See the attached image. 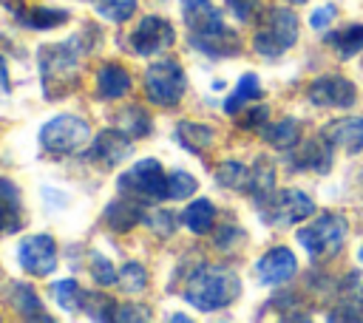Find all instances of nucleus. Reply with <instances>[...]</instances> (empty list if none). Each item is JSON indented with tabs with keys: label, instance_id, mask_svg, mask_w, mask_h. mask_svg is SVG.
Masks as SVG:
<instances>
[{
	"label": "nucleus",
	"instance_id": "nucleus-1",
	"mask_svg": "<svg viewBox=\"0 0 363 323\" xmlns=\"http://www.w3.org/2000/svg\"><path fill=\"white\" fill-rule=\"evenodd\" d=\"M182 14H184L190 45L204 57L221 60L241 51L238 34L224 23L221 11L210 0H182Z\"/></svg>",
	"mask_w": 363,
	"mask_h": 323
},
{
	"label": "nucleus",
	"instance_id": "nucleus-2",
	"mask_svg": "<svg viewBox=\"0 0 363 323\" xmlns=\"http://www.w3.org/2000/svg\"><path fill=\"white\" fill-rule=\"evenodd\" d=\"M241 295V280L230 266L204 264L184 283V300L201 312H218Z\"/></svg>",
	"mask_w": 363,
	"mask_h": 323
},
{
	"label": "nucleus",
	"instance_id": "nucleus-3",
	"mask_svg": "<svg viewBox=\"0 0 363 323\" xmlns=\"http://www.w3.org/2000/svg\"><path fill=\"white\" fill-rule=\"evenodd\" d=\"M40 74H43V91L45 96L57 99L68 88L77 85L79 76V48L77 42H54L40 48Z\"/></svg>",
	"mask_w": 363,
	"mask_h": 323
},
{
	"label": "nucleus",
	"instance_id": "nucleus-4",
	"mask_svg": "<svg viewBox=\"0 0 363 323\" xmlns=\"http://www.w3.org/2000/svg\"><path fill=\"white\" fill-rule=\"evenodd\" d=\"M295 42H298V17L289 8H269L261 17L252 37V48L267 60H278Z\"/></svg>",
	"mask_w": 363,
	"mask_h": 323
},
{
	"label": "nucleus",
	"instance_id": "nucleus-5",
	"mask_svg": "<svg viewBox=\"0 0 363 323\" xmlns=\"http://www.w3.org/2000/svg\"><path fill=\"white\" fill-rule=\"evenodd\" d=\"M346 232H349V224H346L343 215L323 212V215H318L315 221H309L306 227L298 230V241L309 252L312 261H320V258H332V255L340 252V246L346 241Z\"/></svg>",
	"mask_w": 363,
	"mask_h": 323
},
{
	"label": "nucleus",
	"instance_id": "nucleus-6",
	"mask_svg": "<svg viewBox=\"0 0 363 323\" xmlns=\"http://www.w3.org/2000/svg\"><path fill=\"white\" fill-rule=\"evenodd\" d=\"M187 76L176 60H156L145 71V94L159 108H176L184 96Z\"/></svg>",
	"mask_w": 363,
	"mask_h": 323
},
{
	"label": "nucleus",
	"instance_id": "nucleus-7",
	"mask_svg": "<svg viewBox=\"0 0 363 323\" xmlns=\"http://www.w3.org/2000/svg\"><path fill=\"white\" fill-rule=\"evenodd\" d=\"M91 142V125L82 116L60 113L40 128V144L45 153H74Z\"/></svg>",
	"mask_w": 363,
	"mask_h": 323
},
{
	"label": "nucleus",
	"instance_id": "nucleus-8",
	"mask_svg": "<svg viewBox=\"0 0 363 323\" xmlns=\"http://www.w3.org/2000/svg\"><path fill=\"white\" fill-rule=\"evenodd\" d=\"M116 190L125 196H133L139 201L167 198V173L156 159H142L116 178Z\"/></svg>",
	"mask_w": 363,
	"mask_h": 323
},
{
	"label": "nucleus",
	"instance_id": "nucleus-9",
	"mask_svg": "<svg viewBox=\"0 0 363 323\" xmlns=\"http://www.w3.org/2000/svg\"><path fill=\"white\" fill-rule=\"evenodd\" d=\"M258 210H261V218L267 224L292 227V224L306 221L315 212V201L303 190H281V193H272L267 201H261Z\"/></svg>",
	"mask_w": 363,
	"mask_h": 323
},
{
	"label": "nucleus",
	"instance_id": "nucleus-10",
	"mask_svg": "<svg viewBox=\"0 0 363 323\" xmlns=\"http://www.w3.org/2000/svg\"><path fill=\"white\" fill-rule=\"evenodd\" d=\"M173 40H176L173 26H170L164 17H159V14H147V17H142L139 26L130 31L128 45H130V51H136L139 57H153V54L167 51V48L173 45Z\"/></svg>",
	"mask_w": 363,
	"mask_h": 323
},
{
	"label": "nucleus",
	"instance_id": "nucleus-11",
	"mask_svg": "<svg viewBox=\"0 0 363 323\" xmlns=\"http://www.w3.org/2000/svg\"><path fill=\"white\" fill-rule=\"evenodd\" d=\"M17 258H20V266L34 275V278H45L54 272L57 266V244L51 235L40 232V235H28L20 241L17 246Z\"/></svg>",
	"mask_w": 363,
	"mask_h": 323
},
{
	"label": "nucleus",
	"instance_id": "nucleus-12",
	"mask_svg": "<svg viewBox=\"0 0 363 323\" xmlns=\"http://www.w3.org/2000/svg\"><path fill=\"white\" fill-rule=\"evenodd\" d=\"M306 96L315 108H352L357 91H354V82H349L346 76L329 74V76H318L309 85Z\"/></svg>",
	"mask_w": 363,
	"mask_h": 323
},
{
	"label": "nucleus",
	"instance_id": "nucleus-13",
	"mask_svg": "<svg viewBox=\"0 0 363 323\" xmlns=\"http://www.w3.org/2000/svg\"><path fill=\"white\" fill-rule=\"evenodd\" d=\"M332 142L323 136V133H318V136H312V139H306V142H298L292 150H286L289 153V164H292V170H312V173H329V167H332Z\"/></svg>",
	"mask_w": 363,
	"mask_h": 323
},
{
	"label": "nucleus",
	"instance_id": "nucleus-14",
	"mask_svg": "<svg viewBox=\"0 0 363 323\" xmlns=\"http://www.w3.org/2000/svg\"><path fill=\"white\" fill-rule=\"evenodd\" d=\"M255 272H258L261 283L278 286V283H286V280L298 272V261H295L292 249H286V246H272L269 252H264V255L258 258Z\"/></svg>",
	"mask_w": 363,
	"mask_h": 323
},
{
	"label": "nucleus",
	"instance_id": "nucleus-15",
	"mask_svg": "<svg viewBox=\"0 0 363 323\" xmlns=\"http://www.w3.org/2000/svg\"><path fill=\"white\" fill-rule=\"evenodd\" d=\"M128 150H130V136L125 130H119V128H108V130L96 133V139L91 142V153L88 156L96 159L105 167H113L128 156Z\"/></svg>",
	"mask_w": 363,
	"mask_h": 323
},
{
	"label": "nucleus",
	"instance_id": "nucleus-16",
	"mask_svg": "<svg viewBox=\"0 0 363 323\" xmlns=\"http://www.w3.org/2000/svg\"><path fill=\"white\" fill-rule=\"evenodd\" d=\"M102 221H105V227L113 230V232H128V230H133L139 221H145L142 201L133 198V196L119 193V198H113V201L105 207Z\"/></svg>",
	"mask_w": 363,
	"mask_h": 323
},
{
	"label": "nucleus",
	"instance_id": "nucleus-17",
	"mask_svg": "<svg viewBox=\"0 0 363 323\" xmlns=\"http://www.w3.org/2000/svg\"><path fill=\"white\" fill-rule=\"evenodd\" d=\"M335 147H343L349 153H360L363 150V113L360 116H346V119H335L320 130Z\"/></svg>",
	"mask_w": 363,
	"mask_h": 323
},
{
	"label": "nucleus",
	"instance_id": "nucleus-18",
	"mask_svg": "<svg viewBox=\"0 0 363 323\" xmlns=\"http://www.w3.org/2000/svg\"><path fill=\"white\" fill-rule=\"evenodd\" d=\"M23 224L20 190L11 178H0V232H17Z\"/></svg>",
	"mask_w": 363,
	"mask_h": 323
},
{
	"label": "nucleus",
	"instance_id": "nucleus-19",
	"mask_svg": "<svg viewBox=\"0 0 363 323\" xmlns=\"http://www.w3.org/2000/svg\"><path fill=\"white\" fill-rule=\"evenodd\" d=\"M128 91H130V74L119 62H108V65L99 68V74H96V94L102 99L113 102V99H122Z\"/></svg>",
	"mask_w": 363,
	"mask_h": 323
},
{
	"label": "nucleus",
	"instance_id": "nucleus-20",
	"mask_svg": "<svg viewBox=\"0 0 363 323\" xmlns=\"http://www.w3.org/2000/svg\"><path fill=\"white\" fill-rule=\"evenodd\" d=\"M176 142L190 150V153H204L213 142H216V133L210 125H201V122H179L176 130H173Z\"/></svg>",
	"mask_w": 363,
	"mask_h": 323
},
{
	"label": "nucleus",
	"instance_id": "nucleus-21",
	"mask_svg": "<svg viewBox=\"0 0 363 323\" xmlns=\"http://www.w3.org/2000/svg\"><path fill=\"white\" fill-rule=\"evenodd\" d=\"M247 193L252 196L255 204L267 201L272 193H275V167L269 159H255V164L250 167V184H247Z\"/></svg>",
	"mask_w": 363,
	"mask_h": 323
},
{
	"label": "nucleus",
	"instance_id": "nucleus-22",
	"mask_svg": "<svg viewBox=\"0 0 363 323\" xmlns=\"http://www.w3.org/2000/svg\"><path fill=\"white\" fill-rule=\"evenodd\" d=\"M179 218H182V224H184L190 232L207 235V232L216 227V207H213V201H207V198H196V201H190V204L184 207V212H182Z\"/></svg>",
	"mask_w": 363,
	"mask_h": 323
},
{
	"label": "nucleus",
	"instance_id": "nucleus-23",
	"mask_svg": "<svg viewBox=\"0 0 363 323\" xmlns=\"http://www.w3.org/2000/svg\"><path fill=\"white\" fill-rule=\"evenodd\" d=\"M261 136H264V142L272 144L275 150H292V147L301 142V125H298V119L286 116V119H281V122H275V125H264Z\"/></svg>",
	"mask_w": 363,
	"mask_h": 323
},
{
	"label": "nucleus",
	"instance_id": "nucleus-24",
	"mask_svg": "<svg viewBox=\"0 0 363 323\" xmlns=\"http://www.w3.org/2000/svg\"><path fill=\"white\" fill-rule=\"evenodd\" d=\"M258 99H261V82H258V76H255V74H244V76L238 79L235 91L224 99V113L235 116V113H241L250 102H258Z\"/></svg>",
	"mask_w": 363,
	"mask_h": 323
},
{
	"label": "nucleus",
	"instance_id": "nucleus-25",
	"mask_svg": "<svg viewBox=\"0 0 363 323\" xmlns=\"http://www.w3.org/2000/svg\"><path fill=\"white\" fill-rule=\"evenodd\" d=\"M11 306H14L17 314L26 317V320H51V317L45 314V309H43L40 295H37L34 286H28V283H14V289H11Z\"/></svg>",
	"mask_w": 363,
	"mask_h": 323
},
{
	"label": "nucleus",
	"instance_id": "nucleus-26",
	"mask_svg": "<svg viewBox=\"0 0 363 323\" xmlns=\"http://www.w3.org/2000/svg\"><path fill=\"white\" fill-rule=\"evenodd\" d=\"M326 42L337 51L340 60H352L363 48V26L360 23H352V26H343L337 31H329L326 34Z\"/></svg>",
	"mask_w": 363,
	"mask_h": 323
},
{
	"label": "nucleus",
	"instance_id": "nucleus-27",
	"mask_svg": "<svg viewBox=\"0 0 363 323\" xmlns=\"http://www.w3.org/2000/svg\"><path fill=\"white\" fill-rule=\"evenodd\" d=\"M51 295H54V300H57L60 309H65V312H82L85 289H82L77 280H71V278L57 280V283L51 286Z\"/></svg>",
	"mask_w": 363,
	"mask_h": 323
},
{
	"label": "nucleus",
	"instance_id": "nucleus-28",
	"mask_svg": "<svg viewBox=\"0 0 363 323\" xmlns=\"http://www.w3.org/2000/svg\"><path fill=\"white\" fill-rule=\"evenodd\" d=\"M216 181L227 190H244L247 193V184H250V167L241 164V162H221L216 167Z\"/></svg>",
	"mask_w": 363,
	"mask_h": 323
},
{
	"label": "nucleus",
	"instance_id": "nucleus-29",
	"mask_svg": "<svg viewBox=\"0 0 363 323\" xmlns=\"http://www.w3.org/2000/svg\"><path fill=\"white\" fill-rule=\"evenodd\" d=\"M116 128L125 130L130 139H142L150 133V116L142 110V108H125L119 116H116Z\"/></svg>",
	"mask_w": 363,
	"mask_h": 323
},
{
	"label": "nucleus",
	"instance_id": "nucleus-30",
	"mask_svg": "<svg viewBox=\"0 0 363 323\" xmlns=\"http://www.w3.org/2000/svg\"><path fill=\"white\" fill-rule=\"evenodd\" d=\"M82 312L94 320H113L119 306L113 303V298H108L105 292H85V303H82Z\"/></svg>",
	"mask_w": 363,
	"mask_h": 323
},
{
	"label": "nucleus",
	"instance_id": "nucleus-31",
	"mask_svg": "<svg viewBox=\"0 0 363 323\" xmlns=\"http://www.w3.org/2000/svg\"><path fill=\"white\" fill-rule=\"evenodd\" d=\"M96 14H102L111 23H125L136 14V0H94Z\"/></svg>",
	"mask_w": 363,
	"mask_h": 323
},
{
	"label": "nucleus",
	"instance_id": "nucleus-32",
	"mask_svg": "<svg viewBox=\"0 0 363 323\" xmlns=\"http://www.w3.org/2000/svg\"><path fill=\"white\" fill-rule=\"evenodd\" d=\"M116 283L125 289V292H142L147 286V272L139 261H128L122 264V269L116 272Z\"/></svg>",
	"mask_w": 363,
	"mask_h": 323
},
{
	"label": "nucleus",
	"instance_id": "nucleus-33",
	"mask_svg": "<svg viewBox=\"0 0 363 323\" xmlns=\"http://www.w3.org/2000/svg\"><path fill=\"white\" fill-rule=\"evenodd\" d=\"M196 187H199V181H196L187 170H173V173H167V198H176V201L190 198V196L196 193Z\"/></svg>",
	"mask_w": 363,
	"mask_h": 323
},
{
	"label": "nucleus",
	"instance_id": "nucleus-34",
	"mask_svg": "<svg viewBox=\"0 0 363 323\" xmlns=\"http://www.w3.org/2000/svg\"><path fill=\"white\" fill-rule=\"evenodd\" d=\"M68 20V11H62V8H34V11H26V23L31 26V28H57V26H62Z\"/></svg>",
	"mask_w": 363,
	"mask_h": 323
},
{
	"label": "nucleus",
	"instance_id": "nucleus-35",
	"mask_svg": "<svg viewBox=\"0 0 363 323\" xmlns=\"http://www.w3.org/2000/svg\"><path fill=\"white\" fill-rule=\"evenodd\" d=\"M91 278H94L99 286H108V283L116 280V269H113V264H111L105 255L91 252Z\"/></svg>",
	"mask_w": 363,
	"mask_h": 323
},
{
	"label": "nucleus",
	"instance_id": "nucleus-36",
	"mask_svg": "<svg viewBox=\"0 0 363 323\" xmlns=\"http://www.w3.org/2000/svg\"><path fill=\"white\" fill-rule=\"evenodd\" d=\"M145 224L159 235H170L176 227V215L167 210H153V212H145Z\"/></svg>",
	"mask_w": 363,
	"mask_h": 323
},
{
	"label": "nucleus",
	"instance_id": "nucleus-37",
	"mask_svg": "<svg viewBox=\"0 0 363 323\" xmlns=\"http://www.w3.org/2000/svg\"><path fill=\"white\" fill-rule=\"evenodd\" d=\"M235 20H250L258 11V0H224Z\"/></svg>",
	"mask_w": 363,
	"mask_h": 323
},
{
	"label": "nucleus",
	"instance_id": "nucleus-38",
	"mask_svg": "<svg viewBox=\"0 0 363 323\" xmlns=\"http://www.w3.org/2000/svg\"><path fill=\"white\" fill-rule=\"evenodd\" d=\"M267 116H269L267 105H255V108L247 110V116L241 119V128H247V130H250V128H252V130H255V128H264V125H267Z\"/></svg>",
	"mask_w": 363,
	"mask_h": 323
},
{
	"label": "nucleus",
	"instance_id": "nucleus-39",
	"mask_svg": "<svg viewBox=\"0 0 363 323\" xmlns=\"http://www.w3.org/2000/svg\"><path fill=\"white\" fill-rule=\"evenodd\" d=\"M332 20H335V6H320V8H315V11L309 14V26L318 28V31H323Z\"/></svg>",
	"mask_w": 363,
	"mask_h": 323
},
{
	"label": "nucleus",
	"instance_id": "nucleus-40",
	"mask_svg": "<svg viewBox=\"0 0 363 323\" xmlns=\"http://www.w3.org/2000/svg\"><path fill=\"white\" fill-rule=\"evenodd\" d=\"M233 238H244V232H241L238 227H233V224H230V227H221V230L216 232V246H218V249H230V246L235 244Z\"/></svg>",
	"mask_w": 363,
	"mask_h": 323
},
{
	"label": "nucleus",
	"instance_id": "nucleus-41",
	"mask_svg": "<svg viewBox=\"0 0 363 323\" xmlns=\"http://www.w3.org/2000/svg\"><path fill=\"white\" fill-rule=\"evenodd\" d=\"M116 320H150L147 306H122L116 312Z\"/></svg>",
	"mask_w": 363,
	"mask_h": 323
},
{
	"label": "nucleus",
	"instance_id": "nucleus-42",
	"mask_svg": "<svg viewBox=\"0 0 363 323\" xmlns=\"http://www.w3.org/2000/svg\"><path fill=\"white\" fill-rule=\"evenodd\" d=\"M9 91H11V82H9V68H6V60L0 57V102L9 96Z\"/></svg>",
	"mask_w": 363,
	"mask_h": 323
},
{
	"label": "nucleus",
	"instance_id": "nucleus-43",
	"mask_svg": "<svg viewBox=\"0 0 363 323\" xmlns=\"http://www.w3.org/2000/svg\"><path fill=\"white\" fill-rule=\"evenodd\" d=\"M289 6H301V3H306V0H286Z\"/></svg>",
	"mask_w": 363,
	"mask_h": 323
},
{
	"label": "nucleus",
	"instance_id": "nucleus-44",
	"mask_svg": "<svg viewBox=\"0 0 363 323\" xmlns=\"http://www.w3.org/2000/svg\"><path fill=\"white\" fill-rule=\"evenodd\" d=\"M357 258H360V264H363V246H360V252H357Z\"/></svg>",
	"mask_w": 363,
	"mask_h": 323
}]
</instances>
